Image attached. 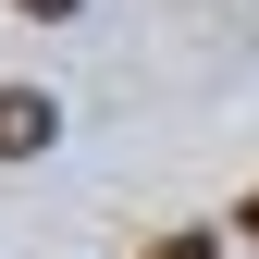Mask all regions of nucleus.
Masks as SVG:
<instances>
[{"label": "nucleus", "instance_id": "1", "mask_svg": "<svg viewBox=\"0 0 259 259\" xmlns=\"http://www.w3.org/2000/svg\"><path fill=\"white\" fill-rule=\"evenodd\" d=\"M62 136V99H37V87H0V160H37Z\"/></svg>", "mask_w": 259, "mask_h": 259}, {"label": "nucleus", "instance_id": "2", "mask_svg": "<svg viewBox=\"0 0 259 259\" xmlns=\"http://www.w3.org/2000/svg\"><path fill=\"white\" fill-rule=\"evenodd\" d=\"M160 259H222V247H210V235H173V247H160Z\"/></svg>", "mask_w": 259, "mask_h": 259}, {"label": "nucleus", "instance_id": "4", "mask_svg": "<svg viewBox=\"0 0 259 259\" xmlns=\"http://www.w3.org/2000/svg\"><path fill=\"white\" fill-rule=\"evenodd\" d=\"M247 235H259V198H247Z\"/></svg>", "mask_w": 259, "mask_h": 259}, {"label": "nucleus", "instance_id": "3", "mask_svg": "<svg viewBox=\"0 0 259 259\" xmlns=\"http://www.w3.org/2000/svg\"><path fill=\"white\" fill-rule=\"evenodd\" d=\"M25 13H37V25H62V13H87V0H25Z\"/></svg>", "mask_w": 259, "mask_h": 259}]
</instances>
